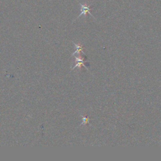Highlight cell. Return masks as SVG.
I'll return each instance as SVG.
<instances>
[{"instance_id":"cell-1","label":"cell","mask_w":161,"mask_h":161,"mask_svg":"<svg viewBox=\"0 0 161 161\" xmlns=\"http://www.w3.org/2000/svg\"><path fill=\"white\" fill-rule=\"evenodd\" d=\"M78 3L81 6V14L78 16L77 19H78V18H79L82 15L86 16L87 14H89V15H91L92 16H93V15H91V12H90V11L91 10V8H90V5L83 4H82L81 3H79V2H78ZM77 19H76V20H77Z\"/></svg>"},{"instance_id":"cell-2","label":"cell","mask_w":161,"mask_h":161,"mask_svg":"<svg viewBox=\"0 0 161 161\" xmlns=\"http://www.w3.org/2000/svg\"><path fill=\"white\" fill-rule=\"evenodd\" d=\"M76 58V65L72 68V70L74 69H75L76 67H78L79 68H81V67H85L87 70H88V67L86 66V65H85V62H86V61H84V58L83 57H81L80 55L79 56V57H75Z\"/></svg>"},{"instance_id":"cell-3","label":"cell","mask_w":161,"mask_h":161,"mask_svg":"<svg viewBox=\"0 0 161 161\" xmlns=\"http://www.w3.org/2000/svg\"><path fill=\"white\" fill-rule=\"evenodd\" d=\"M73 43L74 44V46L76 47V50H75V52L74 53H73L71 57L73 56L74 55H75L76 54H78L79 55H80L81 52H82L83 54H85V53H84V52H83V47L81 46L80 44H76L75 43Z\"/></svg>"},{"instance_id":"cell-4","label":"cell","mask_w":161,"mask_h":161,"mask_svg":"<svg viewBox=\"0 0 161 161\" xmlns=\"http://www.w3.org/2000/svg\"><path fill=\"white\" fill-rule=\"evenodd\" d=\"M82 118V123L80 125V126L82 125H86L87 124H89V118H88V117H83V116H81Z\"/></svg>"}]
</instances>
